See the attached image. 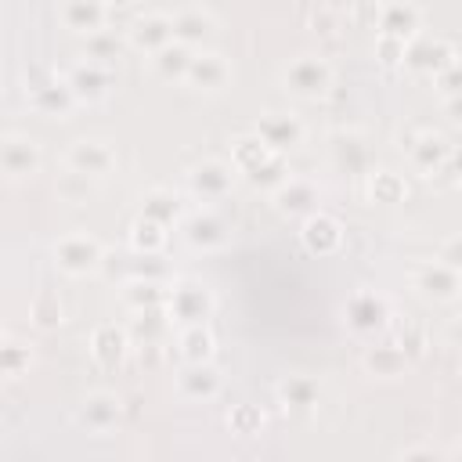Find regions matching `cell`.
Here are the masks:
<instances>
[{"mask_svg": "<svg viewBox=\"0 0 462 462\" xmlns=\"http://www.w3.org/2000/svg\"><path fill=\"white\" fill-rule=\"evenodd\" d=\"M278 79H282V90L289 97H296V101H318V97H325L332 90L336 69L321 54H296L292 61L282 65Z\"/></svg>", "mask_w": 462, "mask_h": 462, "instance_id": "6da1fadb", "label": "cell"}, {"mask_svg": "<svg viewBox=\"0 0 462 462\" xmlns=\"http://www.w3.org/2000/svg\"><path fill=\"white\" fill-rule=\"evenodd\" d=\"M51 256H54V267L69 278H87L105 267V245L90 231H79V227L58 235L51 245Z\"/></svg>", "mask_w": 462, "mask_h": 462, "instance_id": "7a4b0ae2", "label": "cell"}, {"mask_svg": "<svg viewBox=\"0 0 462 462\" xmlns=\"http://www.w3.org/2000/svg\"><path fill=\"white\" fill-rule=\"evenodd\" d=\"M25 101L36 116L43 119H69L72 108L79 105L65 76H51L47 69H29L25 72Z\"/></svg>", "mask_w": 462, "mask_h": 462, "instance_id": "3957f363", "label": "cell"}, {"mask_svg": "<svg viewBox=\"0 0 462 462\" xmlns=\"http://www.w3.org/2000/svg\"><path fill=\"white\" fill-rule=\"evenodd\" d=\"M217 300L213 292L199 282V278H177L170 282V296H166V314L177 328L184 325H206L209 314H213Z\"/></svg>", "mask_w": 462, "mask_h": 462, "instance_id": "277c9868", "label": "cell"}, {"mask_svg": "<svg viewBox=\"0 0 462 462\" xmlns=\"http://www.w3.org/2000/svg\"><path fill=\"white\" fill-rule=\"evenodd\" d=\"M238 170L235 162H224V159H202L188 170V195L199 202V206H217L224 202L235 184H238Z\"/></svg>", "mask_w": 462, "mask_h": 462, "instance_id": "5b68a950", "label": "cell"}, {"mask_svg": "<svg viewBox=\"0 0 462 462\" xmlns=\"http://www.w3.org/2000/svg\"><path fill=\"white\" fill-rule=\"evenodd\" d=\"M177 231L191 253H220L231 245V224L217 213V206H199L177 224Z\"/></svg>", "mask_w": 462, "mask_h": 462, "instance_id": "8992f818", "label": "cell"}, {"mask_svg": "<svg viewBox=\"0 0 462 462\" xmlns=\"http://www.w3.org/2000/svg\"><path fill=\"white\" fill-rule=\"evenodd\" d=\"M253 134H260V141H263L271 152H278V155L296 152V148L307 141L303 119H300L296 112H289V108H267V112H260Z\"/></svg>", "mask_w": 462, "mask_h": 462, "instance_id": "52a82bcc", "label": "cell"}, {"mask_svg": "<svg viewBox=\"0 0 462 462\" xmlns=\"http://www.w3.org/2000/svg\"><path fill=\"white\" fill-rule=\"evenodd\" d=\"M40 166H43V152H40L36 137L18 134V130H7V134L0 137V170H4V177H7L11 184L36 177Z\"/></svg>", "mask_w": 462, "mask_h": 462, "instance_id": "ba28073f", "label": "cell"}, {"mask_svg": "<svg viewBox=\"0 0 462 462\" xmlns=\"http://www.w3.org/2000/svg\"><path fill=\"white\" fill-rule=\"evenodd\" d=\"M343 325L354 336H372L379 328L390 325V300L375 289H357L346 303H343Z\"/></svg>", "mask_w": 462, "mask_h": 462, "instance_id": "9c48e42d", "label": "cell"}, {"mask_svg": "<svg viewBox=\"0 0 462 462\" xmlns=\"http://www.w3.org/2000/svg\"><path fill=\"white\" fill-rule=\"evenodd\" d=\"M65 83L72 87V94H76L79 105H101L116 90V69L112 65H101V61H90V58H79L65 72Z\"/></svg>", "mask_w": 462, "mask_h": 462, "instance_id": "30bf717a", "label": "cell"}, {"mask_svg": "<svg viewBox=\"0 0 462 462\" xmlns=\"http://www.w3.org/2000/svg\"><path fill=\"white\" fill-rule=\"evenodd\" d=\"M271 195V206L282 213V217H310V213H318V202H321V188H318V180H310V177H303V173H289L278 188H271L267 191Z\"/></svg>", "mask_w": 462, "mask_h": 462, "instance_id": "8fae6325", "label": "cell"}, {"mask_svg": "<svg viewBox=\"0 0 462 462\" xmlns=\"http://www.w3.org/2000/svg\"><path fill=\"white\" fill-rule=\"evenodd\" d=\"M123 419V397L112 390H90L79 408H76V422L90 433V437H108Z\"/></svg>", "mask_w": 462, "mask_h": 462, "instance_id": "7c38bea8", "label": "cell"}, {"mask_svg": "<svg viewBox=\"0 0 462 462\" xmlns=\"http://www.w3.org/2000/svg\"><path fill=\"white\" fill-rule=\"evenodd\" d=\"M116 159H119L116 144L105 141V137H76L69 144V152H65V166H72V170H79V173H87L94 180L108 177L116 170Z\"/></svg>", "mask_w": 462, "mask_h": 462, "instance_id": "4fadbf2b", "label": "cell"}, {"mask_svg": "<svg viewBox=\"0 0 462 462\" xmlns=\"http://www.w3.org/2000/svg\"><path fill=\"white\" fill-rule=\"evenodd\" d=\"M173 386H177V393L184 401L206 404V401L220 397L224 375H220V368L213 361H184V368H177V375H173Z\"/></svg>", "mask_w": 462, "mask_h": 462, "instance_id": "5bb4252c", "label": "cell"}, {"mask_svg": "<svg viewBox=\"0 0 462 462\" xmlns=\"http://www.w3.org/2000/svg\"><path fill=\"white\" fill-rule=\"evenodd\" d=\"M126 43H130V51H137V54H155V51H162L166 43H173V14H166V11H144V14H137L130 25H126Z\"/></svg>", "mask_w": 462, "mask_h": 462, "instance_id": "9a60e30c", "label": "cell"}, {"mask_svg": "<svg viewBox=\"0 0 462 462\" xmlns=\"http://www.w3.org/2000/svg\"><path fill=\"white\" fill-rule=\"evenodd\" d=\"M231 79H235L231 61H227L220 51H213V47L195 51L191 69H188V76H184V83H188L191 90H202V94H220V90H227Z\"/></svg>", "mask_w": 462, "mask_h": 462, "instance_id": "2e32d148", "label": "cell"}, {"mask_svg": "<svg viewBox=\"0 0 462 462\" xmlns=\"http://www.w3.org/2000/svg\"><path fill=\"white\" fill-rule=\"evenodd\" d=\"M375 25H379V36H393V40L411 43L422 29V11L411 0H383L375 7Z\"/></svg>", "mask_w": 462, "mask_h": 462, "instance_id": "e0dca14e", "label": "cell"}, {"mask_svg": "<svg viewBox=\"0 0 462 462\" xmlns=\"http://www.w3.org/2000/svg\"><path fill=\"white\" fill-rule=\"evenodd\" d=\"M108 14H112V7L105 0H58V22L69 32H76L79 40L97 32V29H105Z\"/></svg>", "mask_w": 462, "mask_h": 462, "instance_id": "ac0fdd59", "label": "cell"}, {"mask_svg": "<svg viewBox=\"0 0 462 462\" xmlns=\"http://www.w3.org/2000/svg\"><path fill=\"white\" fill-rule=\"evenodd\" d=\"M408 152V162L422 173V177H433V173H444L448 159H451V144L444 141V134L437 130H422L411 137V144H401Z\"/></svg>", "mask_w": 462, "mask_h": 462, "instance_id": "d6986e66", "label": "cell"}, {"mask_svg": "<svg viewBox=\"0 0 462 462\" xmlns=\"http://www.w3.org/2000/svg\"><path fill=\"white\" fill-rule=\"evenodd\" d=\"M411 282H415L419 296H426V300H433V303H455V300L462 296V274L451 271V267L440 263V260L419 267Z\"/></svg>", "mask_w": 462, "mask_h": 462, "instance_id": "ffe728a7", "label": "cell"}, {"mask_svg": "<svg viewBox=\"0 0 462 462\" xmlns=\"http://www.w3.org/2000/svg\"><path fill=\"white\" fill-rule=\"evenodd\" d=\"M300 238H303L307 253H314V256H336L343 249V224L336 217H328V213L318 209V213L303 217Z\"/></svg>", "mask_w": 462, "mask_h": 462, "instance_id": "44dd1931", "label": "cell"}, {"mask_svg": "<svg viewBox=\"0 0 462 462\" xmlns=\"http://www.w3.org/2000/svg\"><path fill=\"white\" fill-rule=\"evenodd\" d=\"M130 346H134V339H130V328H123V325L105 321V325H97V328L90 332V357H94L105 372L119 368L123 357L130 354Z\"/></svg>", "mask_w": 462, "mask_h": 462, "instance_id": "7402d4cb", "label": "cell"}, {"mask_svg": "<svg viewBox=\"0 0 462 462\" xmlns=\"http://www.w3.org/2000/svg\"><path fill=\"white\" fill-rule=\"evenodd\" d=\"M458 54H455V47L448 43V40H411L408 43V51H404V65L411 69V72H426V76H437V72H444L451 61H455Z\"/></svg>", "mask_w": 462, "mask_h": 462, "instance_id": "603a6c76", "label": "cell"}, {"mask_svg": "<svg viewBox=\"0 0 462 462\" xmlns=\"http://www.w3.org/2000/svg\"><path fill=\"white\" fill-rule=\"evenodd\" d=\"M217 32V18L206 11V7H184L173 14V40L191 47V51H202Z\"/></svg>", "mask_w": 462, "mask_h": 462, "instance_id": "cb8c5ba5", "label": "cell"}, {"mask_svg": "<svg viewBox=\"0 0 462 462\" xmlns=\"http://www.w3.org/2000/svg\"><path fill=\"white\" fill-rule=\"evenodd\" d=\"M361 368L372 379H401V375H408L411 357L401 350V343H379L361 354Z\"/></svg>", "mask_w": 462, "mask_h": 462, "instance_id": "d4e9b609", "label": "cell"}, {"mask_svg": "<svg viewBox=\"0 0 462 462\" xmlns=\"http://www.w3.org/2000/svg\"><path fill=\"white\" fill-rule=\"evenodd\" d=\"M191 58H195V51L173 40V43H166L162 51L148 54V69H152L159 79H166V83H184V76H188V69H191Z\"/></svg>", "mask_w": 462, "mask_h": 462, "instance_id": "484cf974", "label": "cell"}, {"mask_svg": "<svg viewBox=\"0 0 462 462\" xmlns=\"http://www.w3.org/2000/svg\"><path fill=\"white\" fill-rule=\"evenodd\" d=\"M166 296H170V285L166 282H155V278H130L119 289V300H123V307L130 314L152 310V307H166Z\"/></svg>", "mask_w": 462, "mask_h": 462, "instance_id": "4316f807", "label": "cell"}, {"mask_svg": "<svg viewBox=\"0 0 462 462\" xmlns=\"http://www.w3.org/2000/svg\"><path fill=\"white\" fill-rule=\"evenodd\" d=\"M278 401L289 408V411H310L318 404V393H321V383L314 375H282L278 386H274Z\"/></svg>", "mask_w": 462, "mask_h": 462, "instance_id": "83f0119b", "label": "cell"}, {"mask_svg": "<svg viewBox=\"0 0 462 462\" xmlns=\"http://www.w3.org/2000/svg\"><path fill=\"white\" fill-rule=\"evenodd\" d=\"M123 51H130V43H126V29L116 32L112 25H105V29H97V32L83 36V58H90V61L116 65V58H119Z\"/></svg>", "mask_w": 462, "mask_h": 462, "instance_id": "f1b7e54d", "label": "cell"}, {"mask_svg": "<svg viewBox=\"0 0 462 462\" xmlns=\"http://www.w3.org/2000/svg\"><path fill=\"white\" fill-rule=\"evenodd\" d=\"M177 354H180V361H213L217 339L206 325H184V328H177Z\"/></svg>", "mask_w": 462, "mask_h": 462, "instance_id": "f546056e", "label": "cell"}, {"mask_svg": "<svg viewBox=\"0 0 462 462\" xmlns=\"http://www.w3.org/2000/svg\"><path fill=\"white\" fill-rule=\"evenodd\" d=\"M141 213L152 217V220H159V224H166V227H173V224L184 220V213H180V199H177L173 191H166V188L148 191L144 202H141Z\"/></svg>", "mask_w": 462, "mask_h": 462, "instance_id": "4dcf8cb0", "label": "cell"}, {"mask_svg": "<svg viewBox=\"0 0 462 462\" xmlns=\"http://www.w3.org/2000/svg\"><path fill=\"white\" fill-rule=\"evenodd\" d=\"M29 365H32V343L7 332L4 336V346H0V372L7 379H18V375L29 372Z\"/></svg>", "mask_w": 462, "mask_h": 462, "instance_id": "1f68e13d", "label": "cell"}, {"mask_svg": "<svg viewBox=\"0 0 462 462\" xmlns=\"http://www.w3.org/2000/svg\"><path fill=\"white\" fill-rule=\"evenodd\" d=\"M54 191H58L61 202H69V206H83V202L94 195V177H87V173L65 166V170L54 177Z\"/></svg>", "mask_w": 462, "mask_h": 462, "instance_id": "d6a6232c", "label": "cell"}, {"mask_svg": "<svg viewBox=\"0 0 462 462\" xmlns=\"http://www.w3.org/2000/svg\"><path fill=\"white\" fill-rule=\"evenodd\" d=\"M166 238H170V227L159 224V220H152V217H144V213H141V217L134 220V227H130V245H134L137 253H162Z\"/></svg>", "mask_w": 462, "mask_h": 462, "instance_id": "836d02e7", "label": "cell"}, {"mask_svg": "<svg viewBox=\"0 0 462 462\" xmlns=\"http://www.w3.org/2000/svg\"><path fill=\"white\" fill-rule=\"evenodd\" d=\"M29 321L36 325V328H58L61 321H65V310H61V300H58V292H51V289H43L36 300H32V307H29Z\"/></svg>", "mask_w": 462, "mask_h": 462, "instance_id": "e575fe53", "label": "cell"}, {"mask_svg": "<svg viewBox=\"0 0 462 462\" xmlns=\"http://www.w3.org/2000/svg\"><path fill=\"white\" fill-rule=\"evenodd\" d=\"M368 199L372 202H401L404 199V180L390 170H368Z\"/></svg>", "mask_w": 462, "mask_h": 462, "instance_id": "d590c367", "label": "cell"}, {"mask_svg": "<svg viewBox=\"0 0 462 462\" xmlns=\"http://www.w3.org/2000/svg\"><path fill=\"white\" fill-rule=\"evenodd\" d=\"M332 159L346 170H365L368 166V148L361 144L357 134H339L336 144H332Z\"/></svg>", "mask_w": 462, "mask_h": 462, "instance_id": "8d00e7d4", "label": "cell"}, {"mask_svg": "<svg viewBox=\"0 0 462 462\" xmlns=\"http://www.w3.org/2000/svg\"><path fill=\"white\" fill-rule=\"evenodd\" d=\"M227 426H231L235 433H242V437L260 433V430H263V411H260V408H253V404H238V408H231Z\"/></svg>", "mask_w": 462, "mask_h": 462, "instance_id": "74e56055", "label": "cell"}, {"mask_svg": "<svg viewBox=\"0 0 462 462\" xmlns=\"http://www.w3.org/2000/svg\"><path fill=\"white\" fill-rule=\"evenodd\" d=\"M433 79H437L440 97H458V94H462V58H455V61H451L444 72H437Z\"/></svg>", "mask_w": 462, "mask_h": 462, "instance_id": "f35d334b", "label": "cell"}, {"mask_svg": "<svg viewBox=\"0 0 462 462\" xmlns=\"http://www.w3.org/2000/svg\"><path fill=\"white\" fill-rule=\"evenodd\" d=\"M437 260H440V263H448L451 271H458V274H462V235L444 238V242H440V249H437Z\"/></svg>", "mask_w": 462, "mask_h": 462, "instance_id": "ab89813d", "label": "cell"}, {"mask_svg": "<svg viewBox=\"0 0 462 462\" xmlns=\"http://www.w3.org/2000/svg\"><path fill=\"white\" fill-rule=\"evenodd\" d=\"M397 343H401V350H404V354L415 361V357L422 354V343H426V336H422V328H419V325L404 321V328H401V339H397Z\"/></svg>", "mask_w": 462, "mask_h": 462, "instance_id": "60d3db41", "label": "cell"}, {"mask_svg": "<svg viewBox=\"0 0 462 462\" xmlns=\"http://www.w3.org/2000/svg\"><path fill=\"white\" fill-rule=\"evenodd\" d=\"M379 61L383 65H397V61H404V51H408V43L404 40H393V36H379Z\"/></svg>", "mask_w": 462, "mask_h": 462, "instance_id": "b9f144b4", "label": "cell"}, {"mask_svg": "<svg viewBox=\"0 0 462 462\" xmlns=\"http://www.w3.org/2000/svg\"><path fill=\"white\" fill-rule=\"evenodd\" d=\"M310 25L318 29V32H339L343 29V22H339V14L336 11H328V7H321V11H314V18H310Z\"/></svg>", "mask_w": 462, "mask_h": 462, "instance_id": "7bdbcfd3", "label": "cell"}, {"mask_svg": "<svg viewBox=\"0 0 462 462\" xmlns=\"http://www.w3.org/2000/svg\"><path fill=\"white\" fill-rule=\"evenodd\" d=\"M444 339H448V346H455V350L462 354V314L448 321V328H444Z\"/></svg>", "mask_w": 462, "mask_h": 462, "instance_id": "ee69618b", "label": "cell"}, {"mask_svg": "<svg viewBox=\"0 0 462 462\" xmlns=\"http://www.w3.org/2000/svg\"><path fill=\"white\" fill-rule=\"evenodd\" d=\"M397 455H401V458H422V455H426V458H433L437 451H433V448H426V444H415V448H401Z\"/></svg>", "mask_w": 462, "mask_h": 462, "instance_id": "f6af8a7d", "label": "cell"}, {"mask_svg": "<svg viewBox=\"0 0 462 462\" xmlns=\"http://www.w3.org/2000/svg\"><path fill=\"white\" fill-rule=\"evenodd\" d=\"M444 112H448L455 123H462V94H458V97H444Z\"/></svg>", "mask_w": 462, "mask_h": 462, "instance_id": "bcb514c9", "label": "cell"}, {"mask_svg": "<svg viewBox=\"0 0 462 462\" xmlns=\"http://www.w3.org/2000/svg\"><path fill=\"white\" fill-rule=\"evenodd\" d=\"M448 455H455V458H462V437H458V444H455V448H451Z\"/></svg>", "mask_w": 462, "mask_h": 462, "instance_id": "7dc6e473", "label": "cell"}, {"mask_svg": "<svg viewBox=\"0 0 462 462\" xmlns=\"http://www.w3.org/2000/svg\"><path fill=\"white\" fill-rule=\"evenodd\" d=\"M108 7H126V4H134V0H105Z\"/></svg>", "mask_w": 462, "mask_h": 462, "instance_id": "c3c4849f", "label": "cell"}, {"mask_svg": "<svg viewBox=\"0 0 462 462\" xmlns=\"http://www.w3.org/2000/svg\"><path fill=\"white\" fill-rule=\"evenodd\" d=\"M458 375H462V361H458Z\"/></svg>", "mask_w": 462, "mask_h": 462, "instance_id": "681fc988", "label": "cell"}]
</instances>
